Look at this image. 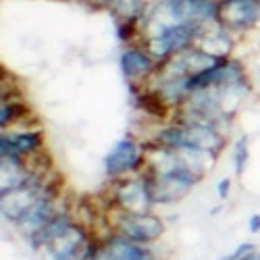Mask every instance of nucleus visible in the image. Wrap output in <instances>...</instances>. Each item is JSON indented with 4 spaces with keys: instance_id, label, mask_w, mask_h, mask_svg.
<instances>
[{
    "instance_id": "423d86ee",
    "label": "nucleus",
    "mask_w": 260,
    "mask_h": 260,
    "mask_svg": "<svg viewBox=\"0 0 260 260\" xmlns=\"http://www.w3.org/2000/svg\"><path fill=\"white\" fill-rule=\"evenodd\" d=\"M216 23L231 34H244L260 23V0H219Z\"/></svg>"
},
{
    "instance_id": "412c9836",
    "label": "nucleus",
    "mask_w": 260,
    "mask_h": 260,
    "mask_svg": "<svg viewBox=\"0 0 260 260\" xmlns=\"http://www.w3.org/2000/svg\"><path fill=\"white\" fill-rule=\"evenodd\" d=\"M258 88H260V69H258Z\"/></svg>"
},
{
    "instance_id": "ddd939ff",
    "label": "nucleus",
    "mask_w": 260,
    "mask_h": 260,
    "mask_svg": "<svg viewBox=\"0 0 260 260\" xmlns=\"http://www.w3.org/2000/svg\"><path fill=\"white\" fill-rule=\"evenodd\" d=\"M73 225H75V219H73V216H71L69 212H62V210H60V212L54 216V219H52L44 229H42L31 242H29V246H31L34 250L44 248L46 244H50L52 240H56L58 235H62L64 231H69Z\"/></svg>"
},
{
    "instance_id": "dca6fc26",
    "label": "nucleus",
    "mask_w": 260,
    "mask_h": 260,
    "mask_svg": "<svg viewBox=\"0 0 260 260\" xmlns=\"http://www.w3.org/2000/svg\"><path fill=\"white\" fill-rule=\"evenodd\" d=\"M248 138H242L240 142L235 144V150H233V158H235V173L237 175H242L246 165H248Z\"/></svg>"
},
{
    "instance_id": "9b49d317",
    "label": "nucleus",
    "mask_w": 260,
    "mask_h": 260,
    "mask_svg": "<svg viewBox=\"0 0 260 260\" xmlns=\"http://www.w3.org/2000/svg\"><path fill=\"white\" fill-rule=\"evenodd\" d=\"M193 46L202 48L204 52H208L216 58H229L231 50H233V36H231V31H227L225 27H221L214 21V23H208L200 29V36Z\"/></svg>"
},
{
    "instance_id": "a211bd4d",
    "label": "nucleus",
    "mask_w": 260,
    "mask_h": 260,
    "mask_svg": "<svg viewBox=\"0 0 260 260\" xmlns=\"http://www.w3.org/2000/svg\"><path fill=\"white\" fill-rule=\"evenodd\" d=\"M216 189H219V198L225 200V198L229 196V189H231V179H229V177L221 179V181H219V187H216Z\"/></svg>"
},
{
    "instance_id": "f3484780",
    "label": "nucleus",
    "mask_w": 260,
    "mask_h": 260,
    "mask_svg": "<svg viewBox=\"0 0 260 260\" xmlns=\"http://www.w3.org/2000/svg\"><path fill=\"white\" fill-rule=\"evenodd\" d=\"M256 252H258L256 246L250 244V242H246V244H242V246H237V248L233 250V254H229V256L223 258V260H246V258H250V256L256 254Z\"/></svg>"
},
{
    "instance_id": "0eeeda50",
    "label": "nucleus",
    "mask_w": 260,
    "mask_h": 260,
    "mask_svg": "<svg viewBox=\"0 0 260 260\" xmlns=\"http://www.w3.org/2000/svg\"><path fill=\"white\" fill-rule=\"evenodd\" d=\"M56 200H58V189H56V185L48 183L44 193H42V196L36 200V204L15 223L17 231L23 235L27 242H31L34 237L60 212L58 206H56Z\"/></svg>"
},
{
    "instance_id": "aec40b11",
    "label": "nucleus",
    "mask_w": 260,
    "mask_h": 260,
    "mask_svg": "<svg viewBox=\"0 0 260 260\" xmlns=\"http://www.w3.org/2000/svg\"><path fill=\"white\" fill-rule=\"evenodd\" d=\"M102 3H104V5H108V7H115V5L119 3V0H102Z\"/></svg>"
},
{
    "instance_id": "1a4fd4ad",
    "label": "nucleus",
    "mask_w": 260,
    "mask_h": 260,
    "mask_svg": "<svg viewBox=\"0 0 260 260\" xmlns=\"http://www.w3.org/2000/svg\"><path fill=\"white\" fill-rule=\"evenodd\" d=\"M44 148V134L42 129H21V132H3L0 138V156L23 158L42 152Z\"/></svg>"
},
{
    "instance_id": "f03ea898",
    "label": "nucleus",
    "mask_w": 260,
    "mask_h": 260,
    "mask_svg": "<svg viewBox=\"0 0 260 260\" xmlns=\"http://www.w3.org/2000/svg\"><path fill=\"white\" fill-rule=\"evenodd\" d=\"M111 227L113 233H119L123 237L144 246H154L156 242L162 240V235L167 231L165 221L158 214L150 212H123L113 208L111 210Z\"/></svg>"
},
{
    "instance_id": "2eb2a0df",
    "label": "nucleus",
    "mask_w": 260,
    "mask_h": 260,
    "mask_svg": "<svg viewBox=\"0 0 260 260\" xmlns=\"http://www.w3.org/2000/svg\"><path fill=\"white\" fill-rule=\"evenodd\" d=\"M27 115L25 104L21 102H13V100H3V111H0V127L3 132H7L9 127H13L17 123V119H23Z\"/></svg>"
},
{
    "instance_id": "7ed1b4c3",
    "label": "nucleus",
    "mask_w": 260,
    "mask_h": 260,
    "mask_svg": "<svg viewBox=\"0 0 260 260\" xmlns=\"http://www.w3.org/2000/svg\"><path fill=\"white\" fill-rule=\"evenodd\" d=\"M111 206L123 212H150L156 202L152 193V181L146 171L132 177L115 181L111 193Z\"/></svg>"
},
{
    "instance_id": "39448f33",
    "label": "nucleus",
    "mask_w": 260,
    "mask_h": 260,
    "mask_svg": "<svg viewBox=\"0 0 260 260\" xmlns=\"http://www.w3.org/2000/svg\"><path fill=\"white\" fill-rule=\"evenodd\" d=\"M175 152H177V150H175ZM148 175H150V173H148ZM200 179L202 177H198L183 160L177 167H173L171 171H167V173H160V175H150L156 206L158 204H175V202L183 200L187 193L198 185Z\"/></svg>"
},
{
    "instance_id": "9d476101",
    "label": "nucleus",
    "mask_w": 260,
    "mask_h": 260,
    "mask_svg": "<svg viewBox=\"0 0 260 260\" xmlns=\"http://www.w3.org/2000/svg\"><path fill=\"white\" fill-rule=\"evenodd\" d=\"M98 260H156L152 246L132 242L119 233H111L100 244Z\"/></svg>"
},
{
    "instance_id": "6e6552de",
    "label": "nucleus",
    "mask_w": 260,
    "mask_h": 260,
    "mask_svg": "<svg viewBox=\"0 0 260 260\" xmlns=\"http://www.w3.org/2000/svg\"><path fill=\"white\" fill-rule=\"evenodd\" d=\"M119 64H121L123 77L127 79L129 88L148 85V81L156 75L160 67V62L146 50V46H127L121 52Z\"/></svg>"
},
{
    "instance_id": "f257e3e1",
    "label": "nucleus",
    "mask_w": 260,
    "mask_h": 260,
    "mask_svg": "<svg viewBox=\"0 0 260 260\" xmlns=\"http://www.w3.org/2000/svg\"><path fill=\"white\" fill-rule=\"evenodd\" d=\"M154 142L173 150H198V152H210L219 156L225 150L227 136L223 129L214 125L177 121L175 125L162 127L156 134Z\"/></svg>"
},
{
    "instance_id": "f8f14e48",
    "label": "nucleus",
    "mask_w": 260,
    "mask_h": 260,
    "mask_svg": "<svg viewBox=\"0 0 260 260\" xmlns=\"http://www.w3.org/2000/svg\"><path fill=\"white\" fill-rule=\"evenodd\" d=\"M34 177V171L27 160L0 156V196L25 185Z\"/></svg>"
},
{
    "instance_id": "4468645a",
    "label": "nucleus",
    "mask_w": 260,
    "mask_h": 260,
    "mask_svg": "<svg viewBox=\"0 0 260 260\" xmlns=\"http://www.w3.org/2000/svg\"><path fill=\"white\" fill-rule=\"evenodd\" d=\"M113 11L117 13L119 21H138L144 19L146 13V3L144 0H119V3L113 7Z\"/></svg>"
},
{
    "instance_id": "6ab92c4d",
    "label": "nucleus",
    "mask_w": 260,
    "mask_h": 260,
    "mask_svg": "<svg viewBox=\"0 0 260 260\" xmlns=\"http://www.w3.org/2000/svg\"><path fill=\"white\" fill-rule=\"evenodd\" d=\"M248 225H250V233H260V214H252Z\"/></svg>"
},
{
    "instance_id": "20e7f679",
    "label": "nucleus",
    "mask_w": 260,
    "mask_h": 260,
    "mask_svg": "<svg viewBox=\"0 0 260 260\" xmlns=\"http://www.w3.org/2000/svg\"><path fill=\"white\" fill-rule=\"evenodd\" d=\"M146 169V144L136 138L119 140L104 156V173L111 181L132 177Z\"/></svg>"
}]
</instances>
